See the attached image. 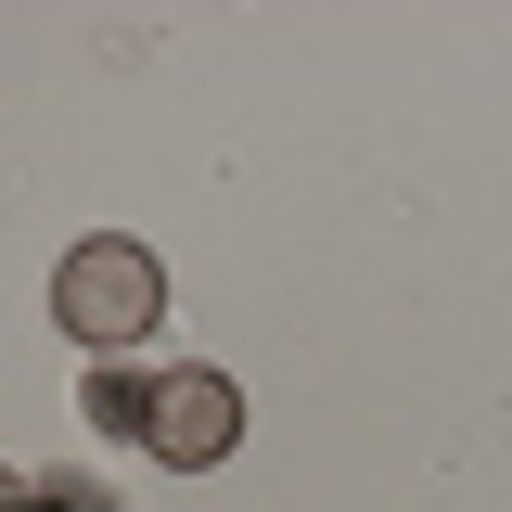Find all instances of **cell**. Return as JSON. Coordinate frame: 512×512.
<instances>
[{"label": "cell", "instance_id": "2", "mask_svg": "<svg viewBox=\"0 0 512 512\" xmlns=\"http://www.w3.org/2000/svg\"><path fill=\"white\" fill-rule=\"evenodd\" d=\"M231 436H244V397H231V372H205V359L167 372V384H154V410H141V448H154L167 474H205Z\"/></svg>", "mask_w": 512, "mask_h": 512}, {"label": "cell", "instance_id": "4", "mask_svg": "<svg viewBox=\"0 0 512 512\" xmlns=\"http://www.w3.org/2000/svg\"><path fill=\"white\" fill-rule=\"evenodd\" d=\"M0 512H116V500H90L77 474H0Z\"/></svg>", "mask_w": 512, "mask_h": 512}, {"label": "cell", "instance_id": "3", "mask_svg": "<svg viewBox=\"0 0 512 512\" xmlns=\"http://www.w3.org/2000/svg\"><path fill=\"white\" fill-rule=\"evenodd\" d=\"M77 410H90V436H141V410H154V384L128 372V359H90V384H77Z\"/></svg>", "mask_w": 512, "mask_h": 512}, {"label": "cell", "instance_id": "1", "mask_svg": "<svg viewBox=\"0 0 512 512\" xmlns=\"http://www.w3.org/2000/svg\"><path fill=\"white\" fill-rule=\"evenodd\" d=\"M52 320L90 346V359H128V346L167 320V269H154V244H128V231L77 244V256L52 269Z\"/></svg>", "mask_w": 512, "mask_h": 512}]
</instances>
